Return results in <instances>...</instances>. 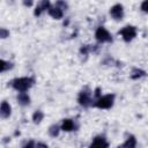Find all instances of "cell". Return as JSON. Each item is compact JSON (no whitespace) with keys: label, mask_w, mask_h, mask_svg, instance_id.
<instances>
[{"label":"cell","mask_w":148,"mask_h":148,"mask_svg":"<svg viewBox=\"0 0 148 148\" xmlns=\"http://www.w3.org/2000/svg\"><path fill=\"white\" fill-rule=\"evenodd\" d=\"M135 146H136V141H135V138H134L133 135L128 136V138L126 139V141L123 143V147H128V148H133V147H135Z\"/></svg>","instance_id":"obj_13"},{"label":"cell","mask_w":148,"mask_h":148,"mask_svg":"<svg viewBox=\"0 0 148 148\" xmlns=\"http://www.w3.org/2000/svg\"><path fill=\"white\" fill-rule=\"evenodd\" d=\"M95 37L99 43H108L112 40V37L110 35V32L104 28V27H98L96 32H95Z\"/></svg>","instance_id":"obj_3"},{"label":"cell","mask_w":148,"mask_h":148,"mask_svg":"<svg viewBox=\"0 0 148 148\" xmlns=\"http://www.w3.org/2000/svg\"><path fill=\"white\" fill-rule=\"evenodd\" d=\"M10 113H12V108H10V105H9L6 101H3V102L1 103V106H0V116H1L2 118H8V117L10 116Z\"/></svg>","instance_id":"obj_8"},{"label":"cell","mask_w":148,"mask_h":148,"mask_svg":"<svg viewBox=\"0 0 148 148\" xmlns=\"http://www.w3.org/2000/svg\"><path fill=\"white\" fill-rule=\"evenodd\" d=\"M113 101H114V95L109 94V95L99 96L94 103V106L98 109H110L113 105Z\"/></svg>","instance_id":"obj_2"},{"label":"cell","mask_w":148,"mask_h":148,"mask_svg":"<svg viewBox=\"0 0 148 148\" xmlns=\"http://www.w3.org/2000/svg\"><path fill=\"white\" fill-rule=\"evenodd\" d=\"M75 128V124L72 119H64L61 124V130L65 132H71Z\"/></svg>","instance_id":"obj_10"},{"label":"cell","mask_w":148,"mask_h":148,"mask_svg":"<svg viewBox=\"0 0 148 148\" xmlns=\"http://www.w3.org/2000/svg\"><path fill=\"white\" fill-rule=\"evenodd\" d=\"M141 9L145 13H148V0H143L141 3Z\"/></svg>","instance_id":"obj_18"},{"label":"cell","mask_w":148,"mask_h":148,"mask_svg":"<svg viewBox=\"0 0 148 148\" xmlns=\"http://www.w3.org/2000/svg\"><path fill=\"white\" fill-rule=\"evenodd\" d=\"M110 15L114 20H121L123 16H124V8H123V6L119 5V3L112 6L111 9H110Z\"/></svg>","instance_id":"obj_6"},{"label":"cell","mask_w":148,"mask_h":148,"mask_svg":"<svg viewBox=\"0 0 148 148\" xmlns=\"http://www.w3.org/2000/svg\"><path fill=\"white\" fill-rule=\"evenodd\" d=\"M90 146L91 147H108L109 143L106 142L104 136H96V138H94Z\"/></svg>","instance_id":"obj_9"},{"label":"cell","mask_w":148,"mask_h":148,"mask_svg":"<svg viewBox=\"0 0 148 148\" xmlns=\"http://www.w3.org/2000/svg\"><path fill=\"white\" fill-rule=\"evenodd\" d=\"M8 36H9V31L6 30L5 28H1V29H0V37H1V38H7Z\"/></svg>","instance_id":"obj_17"},{"label":"cell","mask_w":148,"mask_h":148,"mask_svg":"<svg viewBox=\"0 0 148 148\" xmlns=\"http://www.w3.org/2000/svg\"><path fill=\"white\" fill-rule=\"evenodd\" d=\"M47 12H49V14H50L53 18H56V20H60V18L62 17V15H64L62 9H61L60 7H58L57 5H56V6H51V7L47 9Z\"/></svg>","instance_id":"obj_7"},{"label":"cell","mask_w":148,"mask_h":148,"mask_svg":"<svg viewBox=\"0 0 148 148\" xmlns=\"http://www.w3.org/2000/svg\"><path fill=\"white\" fill-rule=\"evenodd\" d=\"M43 118H44V113H43L40 110L35 111V113L32 114V120H34L35 124H39V123L43 120Z\"/></svg>","instance_id":"obj_12"},{"label":"cell","mask_w":148,"mask_h":148,"mask_svg":"<svg viewBox=\"0 0 148 148\" xmlns=\"http://www.w3.org/2000/svg\"><path fill=\"white\" fill-rule=\"evenodd\" d=\"M77 101H79L80 105H83V106L90 105V104H91V95H90V91H88V90H82V91L79 94Z\"/></svg>","instance_id":"obj_5"},{"label":"cell","mask_w":148,"mask_h":148,"mask_svg":"<svg viewBox=\"0 0 148 148\" xmlns=\"http://www.w3.org/2000/svg\"><path fill=\"white\" fill-rule=\"evenodd\" d=\"M119 34L123 36V39L125 42H131L136 36V29L133 25H126L119 31Z\"/></svg>","instance_id":"obj_4"},{"label":"cell","mask_w":148,"mask_h":148,"mask_svg":"<svg viewBox=\"0 0 148 148\" xmlns=\"http://www.w3.org/2000/svg\"><path fill=\"white\" fill-rule=\"evenodd\" d=\"M57 6H58V7H60L61 9H66V8H67V3H66L65 1H62V0H58Z\"/></svg>","instance_id":"obj_19"},{"label":"cell","mask_w":148,"mask_h":148,"mask_svg":"<svg viewBox=\"0 0 148 148\" xmlns=\"http://www.w3.org/2000/svg\"><path fill=\"white\" fill-rule=\"evenodd\" d=\"M59 132H60V128H59L58 125H52V126H50V128H49V134H50L52 138L58 136Z\"/></svg>","instance_id":"obj_14"},{"label":"cell","mask_w":148,"mask_h":148,"mask_svg":"<svg viewBox=\"0 0 148 148\" xmlns=\"http://www.w3.org/2000/svg\"><path fill=\"white\" fill-rule=\"evenodd\" d=\"M34 3V0H23V5L24 6H28V7H31Z\"/></svg>","instance_id":"obj_20"},{"label":"cell","mask_w":148,"mask_h":148,"mask_svg":"<svg viewBox=\"0 0 148 148\" xmlns=\"http://www.w3.org/2000/svg\"><path fill=\"white\" fill-rule=\"evenodd\" d=\"M39 6V8L44 12V10H46V9H49L50 7H51V5H50V1L49 0H42L40 1V3L38 5Z\"/></svg>","instance_id":"obj_16"},{"label":"cell","mask_w":148,"mask_h":148,"mask_svg":"<svg viewBox=\"0 0 148 148\" xmlns=\"http://www.w3.org/2000/svg\"><path fill=\"white\" fill-rule=\"evenodd\" d=\"M17 102L21 105H28L30 103V97L28 96V94H25V91H22L17 95Z\"/></svg>","instance_id":"obj_11"},{"label":"cell","mask_w":148,"mask_h":148,"mask_svg":"<svg viewBox=\"0 0 148 148\" xmlns=\"http://www.w3.org/2000/svg\"><path fill=\"white\" fill-rule=\"evenodd\" d=\"M0 67H1V72H6L7 69H10L12 67H13V65L10 64V62H8V61H5L3 59L0 61Z\"/></svg>","instance_id":"obj_15"},{"label":"cell","mask_w":148,"mask_h":148,"mask_svg":"<svg viewBox=\"0 0 148 148\" xmlns=\"http://www.w3.org/2000/svg\"><path fill=\"white\" fill-rule=\"evenodd\" d=\"M34 146H36V145H35L32 141H30V142H27V143L24 145V147H34Z\"/></svg>","instance_id":"obj_21"},{"label":"cell","mask_w":148,"mask_h":148,"mask_svg":"<svg viewBox=\"0 0 148 148\" xmlns=\"http://www.w3.org/2000/svg\"><path fill=\"white\" fill-rule=\"evenodd\" d=\"M35 83V80L32 77H17L12 81V86L15 90L22 92L29 90Z\"/></svg>","instance_id":"obj_1"}]
</instances>
